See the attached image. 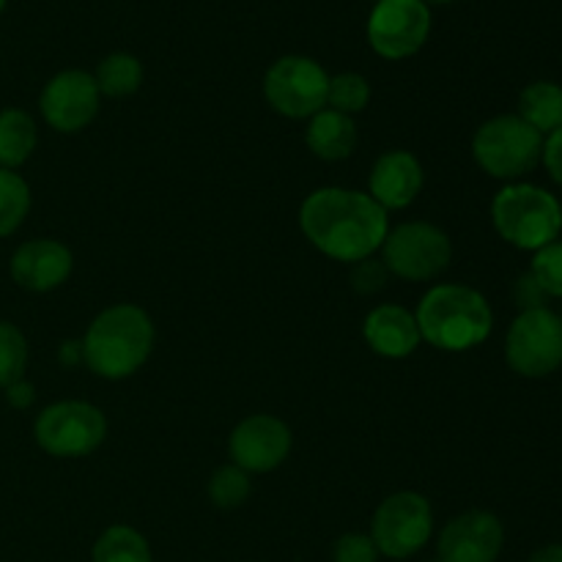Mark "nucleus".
Masks as SVG:
<instances>
[{"label":"nucleus","instance_id":"f257e3e1","mask_svg":"<svg viewBox=\"0 0 562 562\" xmlns=\"http://www.w3.org/2000/svg\"><path fill=\"white\" fill-rule=\"evenodd\" d=\"M300 228L305 239L327 258L357 263L382 247L390 217L368 192L322 187L302 203Z\"/></svg>","mask_w":562,"mask_h":562},{"label":"nucleus","instance_id":"f03ea898","mask_svg":"<svg viewBox=\"0 0 562 562\" xmlns=\"http://www.w3.org/2000/svg\"><path fill=\"white\" fill-rule=\"evenodd\" d=\"M154 349V322L137 305H110L82 338V362L97 376L119 382L146 366Z\"/></svg>","mask_w":562,"mask_h":562},{"label":"nucleus","instance_id":"7ed1b4c3","mask_svg":"<svg viewBox=\"0 0 562 562\" xmlns=\"http://www.w3.org/2000/svg\"><path fill=\"white\" fill-rule=\"evenodd\" d=\"M420 338L439 351H470L492 335L494 313L472 285H434L415 311Z\"/></svg>","mask_w":562,"mask_h":562},{"label":"nucleus","instance_id":"20e7f679","mask_svg":"<svg viewBox=\"0 0 562 562\" xmlns=\"http://www.w3.org/2000/svg\"><path fill=\"white\" fill-rule=\"evenodd\" d=\"M492 223L508 245L536 252L560 236L562 209L552 192L514 181L494 195Z\"/></svg>","mask_w":562,"mask_h":562},{"label":"nucleus","instance_id":"39448f33","mask_svg":"<svg viewBox=\"0 0 562 562\" xmlns=\"http://www.w3.org/2000/svg\"><path fill=\"white\" fill-rule=\"evenodd\" d=\"M472 157L483 173L514 184L538 168L543 157V135H538L519 115H497L477 126L472 137Z\"/></svg>","mask_w":562,"mask_h":562},{"label":"nucleus","instance_id":"423d86ee","mask_svg":"<svg viewBox=\"0 0 562 562\" xmlns=\"http://www.w3.org/2000/svg\"><path fill=\"white\" fill-rule=\"evenodd\" d=\"M379 250H382L387 272L401 280H412V283L439 278L453 258L450 236L439 225L423 223V220L390 228Z\"/></svg>","mask_w":562,"mask_h":562},{"label":"nucleus","instance_id":"0eeeda50","mask_svg":"<svg viewBox=\"0 0 562 562\" xmlns=\"http://www.w3.org/2000/svg\"><path fill=\"white\" fill-rule=\"evenodd\" d=\"M33 437L55 459H82L108 439V417L88 401H58L36 417Z\"/></svg>","mask_w":562,"mask_h":562},{"label":"nucleus","instance_id":"6e6552de","mask_svg":"<svg viewBox=\"0 0 562 562\" xmlns=\"http://www.w3.org/2000/svg\"><path fill=\"white\" fill-rule=\"evenodd\" d=\"M329 75L307 55H283L263 77V97L285 119H313L327 108Z\"/></svg>","mask_w":562,"mask_h":562},{"label":"nucleus","instance_id":"1a4fd4ad","mask_svg":"<svg viewBox=\"0 0 562 562\" xmlns=\"http://www.w3.org/2000/svg\"><path fill=\"white\" fill-rule=\"evenodd\" d=\"M505 360L519 376L543 379L562 366V318L549 307L521 311L505 338Z\"/></svg>","mask_w":562,"mask_h":562},{"label":"nucleus","instance_id":"9d476101","mask_svg":"<svg viewBox=\"0 0 562 562\" xmlns=\"http://www.w3.org/2000/svg\"><path fill=\"white\" fill-rule=\"evenodd\" d=\"M434 536V510L423 494H390L373 514L371 538L379 554L406 560L420 552Z\"/></svg>","mask_w":562,"mask_h":562},{"label":"nucleus","instance_id":"9b49d317","mask_svg":"<svg viewBox=\"0 0 562 562\" xmlns=\"http://www.w3.org/2000/svg\"><path fill=\"white\" fill-rule=\"evenodd\" d=\"M431 9L423 0H379L368 16V44L384 60L420 53L431 36Z\"/></svg>","mask_w":562,"mask_h":562},{"label":"nucleus","instance_id":"f8f14e48","mask_svg":"<svg viewBox=\"0 0 562 562\" xmlns=\"http://www.w3.org/2000/svg\"><path fill=\"white\" fill-rule=\"evenodd\" d=\"M99 104H102V93H99L97 80L82 69L58 71L38 97L44 121L60 135H75L86 130L97 119Z\"/></svg>","mask_w":562,"mask_h":562},{"label":"nucleus","instance_id":"ddd939ff","mask_svg":"<svg viewBox=\"0 0 562 562\" xmlns=\"http://www.w3.org/2000/svg\"><path fill=\"white\" fill-rule=\"evenodd\" d=\"M291 431L280 417L250 415L231 431L228 456L231 464L250 472H272L289 459Z\"/></svg>","mask_w":562,"mask_h":562},{"label":"nucleus","instance_id":"4468645a","mask_svg":"<svg viewBox=\"0 0 562 562\" xmlns=\"http://www.w3.org/2000/svg\"><path fill=\"white\" fill-rule=\"evenodd\" d=\"M503 521L488 510H467L445 525L437 541V562H497L503 552Z\"/></svg>","mask_w":562,"mask_h":562},{"label":"nucleus","instance_id":"2eb2a0df","mask_svg":"<svg viewBox=\"0 0 562 562\" xmlns=\"http://www.w3.org/2000/svg\"><path fill=\"white\" fill-rule=\"evenodd\" d=\"M75 269V258L58 239H27L14 250L9 261L11 280L33 294L60 289Z\"/></svg>","mask_w":562,"mask_h":562},{"label":"nucleus","instance_id":"dca6fc26","mask_svg":"<svg viewBox=\"0 0 562 562\" xmlns=\"http://www.w3.org/2000/svg\"><path fill=\"white\" fill-rule=\"evenodd\" d=\"M423 165L412 151L395 148V151H384L376 159L368 179V195L384 209V212H398L415 203V198L423 190Z\"/></svg>","mask_w":562,"mask_h":562},{"label":"nucleus","instance_id":"f3484780","mask_svg":"<svg viewBox=\"0 0 562 562\" xmlns=\"http://www.w3.org/2000/svg\"><path fill=\"white\" fill-rule=\"evenodd\" d=\"M362 338L379 357H387V360H404L415 355L423 340L415 313L395 302L379 305L368 313L362 322Z\"/></svg>","mask_w":562,"mask_h":562},{"label":"nucleus","instance_id":"a211bd4d","mask_svg":"<svg viewBox=\"0 0 562 562\" xmlns=\"http://www.w3.org/2000/svg\"><path fill=\"white\" fill-rule=\"evenodd\" d=\"M305 143L313 157L324 162H340L349 159L357 148V126L351 115L338 113L333 108L318 110L313 119H307Z\"/></svg>","mask_w":562,"mask_h":562},{"label":"nucleus","instance_id":"6ab92c4d","mask_svg":"<svg viewBox=\"0 0 562 562\" xmlns=\"http://www.w3.org/2000/svg\"><path fill=\"white\" fill-rule=\"evenodd\" d=\"M38 130L31 113L20 108L0 110V168L16 170L36 151Z\"/></svg>","mask_w":562,"mask_h":562},{"label":"nucleus","instance_id":"aec40b11","mask_svg":"<svg viewBox=\"0 0 562 562\" xmlns=\"http://www.w3.org/2000/svg\"><path fill=\"white\" fill-rule=\"evenodd\" d=\"M519 115L538 135L549 137L562 126V86L552 80H538L521 91Z\"/></svg>","mask_w":562,"mask_h":562},{"label":"nucleus","instance_id":"412c9836","mask_svg":"<svg viewBox=\"0 0 562 562\" xmlns=\"http://www.w3.org/2000/svg\"><path fill=\"white\" fill-rule=\"evenodd\" d=\"M143 77H146L143 64L132 53H110L93 71L99 93L110 99L132 97L143 86Z\"/></svg>","mask_w":562,"mask_h":562},{"label":"nucleus","instance_id":"4be33fe9","mask_svg":"<svg viewBox=\"0 0 562 562\" xmlns=\"http://www.w3.org/2000/svg\"><path fill=\"white\" fill-rule=\"evenodd\" d=\"M93 562H154L146 538L130 525H113L97 538L91 552Z\"/></svg>","mask_w":562,"mask_h":562},{"label":"nucleus","instance_id":"5701e85b","mask_svg":"<svg viewBox=\"0 0 562 562\" xmlns=\"http://www.w3.org/2000/svg\"><path fill=\"white\" fill-rule=\"evenodd\" d=\"M31 212V187L16 170L0 168V239L14 234Z\"/></svg>","mask_w":562,"mask_h":562},{"label":"nucleus","instance_id":"b1692460","mask_svg":"<svg viewBox=\"0 0 562 562\" xmlns=\"http://www.w3.org/2000/svg\"><path fill=\"white\" fill-rule=\"evenodd\" d=\"M206 492L214 508L234 510L247 503V497H250L252 492V483L245 470H239L236 464H225L220 467V470H214V475L209 477Z\"/></svg>","mask_w":562,"mask_h":562},{"label":"nucleus","instance_id":"393cba45","mask_svg":"<svg viewBox=\"0 0 562 562\" xmlns=\"http://www.w3.org/2000/svg\"><path fill=\"white\" fill-rule=\"evenodd\" d=\"M371 102V82L357 71H344V75L329 77L327 108L338 110L344 115H357Z\"/></svg>","mask_w":562,"mask_h":562},{"label":"nucleus","instance_id":"a878e982","mask_svg":"<svg viewBox=\"0 0 562 562\" xmlns=\"http://www.w3.org/2000/svg\"><path fill=\"white\" fill-rule=\"evenodd\" d=\"M27 340L11 322H0V387L25 379Z\"/></svg>","mask_w":562,"mask_h":562},{"label":"nucleus","instance_id":"bb28decb","mask_svg":"<svg viewBox=\"0 0 562 562\" xmlns=\"http://www.w3.org/2000/svg\"><path fill=\"white\" fill-rule=\"evenodd\" d=\"M530 274L538 280L543 291H547L549 300H562V241L554 239L552 245L536 250L532 258Z\"/></svg>","mask_w":562,"mask_h":562},{"label":"nucleus","instance_id":"cd10ccee","mask_svg":"<svg viewBox=\"0 0 562 562\" xmlns=\"http://www.w3.org/2000/svg\"><path fill=\"white\" fill-rule=\"evenodd\" d=\"M379 549L366 532H346L335 541L333 562H376Z\"/></svg>","mask_w":562,"mask_h":562},{"label":"nucleus","instance_id":"c85d7f7f","mask_svg":"<svg viewBox=\"0 0 562 562\" xmlns=\"http://www.w3.org/2000/svg\"><path fill=\"white\" fill-rule=\"evenodd\" d=\"M390 272L387 267H384L382 258H362V261L355 263V269H351V285H355L357 294H376V291L384 289V283H387Z\"/></svg>","mask_w":562,"mask_h":562},{"label":"nucleus","instance_id":"c756f323","mask_svg":"<svg viewBox=\"0 0 562 562\" xmlns=\"http://www.w3.org/2000/svg\"><path fill=\"white\" fill-rule=\"evenodd\" d=\"M514 300L519 305V311H538V307H547V291L538 285V280L530 272L521 274L514 285Z\"/></svg>","mask_w":562,"mask_h":562},{"label":"nucleus","instance_id":"7c9ffc66","mask_svg":"<svg viewBox=\"0 0 562 562\" xmlns=\"http://www.w3.org/2000/svg\"><path fill=\"white\" fill-rule=\"evenodd\" d=\"M541 162L547 165L549 176L562 187V126L558 132H552L549 137H543V157Z\"/></svg>","mask_w":562,"mask_h":562},{"label":"nucleus","instance_id":"2f4dec72","mask_svg":"<svg viewBox=\"0 0 562 562\" xmlns=\"http://www.w3.org/2000/svg\"><path fill=\"white\" fill-rule=\"evenodd\" d=\"M33 398H36V395H33V384L25 382V379H20V382L5 387V401H9L14 409H27V406L33 404Z\"/></svg>","mask_w":562,"mask_h":562},{"label":"nucleus","instance_id":"473e14b6","mask_svg":"<svg viewBox=\"0 0 562 562\" xmlns=\"http://www.w3.org/2000/svg\"><path fill=\"white\" fill-rule=\"evenodd\" d=\"M58 357L64 366H77V362H82V340H69V344H64Z\"/></svg>","mask_w":562,"mask_h":562},{"label":"nucleus","instance_id":"72a5a7b5","mask_svg":"<svg viewBox=\"0 0 562 562\" xmlns=\"http://www.w3.org/2000/svg\"><path fill=\"white\" fill-rule=\"evenodd\" d=\"M527 562H562V543H549V547L538 549Z\"/></svg>","mask_w":562,"mask_h":562},{"label":"nucleus","instance_id":"f704fd0d","mask_svg":"<svg viewBox=\"0 0 562 562\" xmlns=\"http://www.w3.org/2000/svg\"><path fill=\"white\" fill-rule=\"evenodd\" d=\"M423 3H426L428 9H431V5H448V3H453V0H423Z\"/></svg>","mask_w":562,"mask_h":562},{"label":"nucleus","instance_id":"c9c22d12","mask_svg":"<svg viewBox=\"0 0 562 562\" xmlns=\"http://www.w3.org/2000/svg\"><path fill=\"white\" fill-rule=\"evenodd\" d=\"M5 3H9V0H0V11H3V9H5Z\"/></svg>","mask_w":562,"mask_h":562},{"label":"nucleus","instance_id":"e433bc0d","mask_svg":"<svg viewBox=\"0 0 562 562\" xmlns=\"http://www.w3.org/2000/svg\"><path fill=\"white\" fill-rule=\"evenodd\" d=\"M373 3H379V0H373Z\"/></svg>","mask_w":562,"mask_h":562},{"label":"nucleus","instance_id":"4c0bfd02","mask_svg":"<svg viewBox=\"0 0 562 562\" xmlns=\"http://www.w3.org/2000/svg\"><path fill=\"white\" fill-rule=\"evenodd\" d=\"M560 209H562V203H560Z\"/></svg>","mask_w":562,"mask_h":562},{"label":"nucleus","instance_id":"58836bf2","mask_svg":"<svg viewBox=\"0 0 562 562\" xmlns=\"http://www.w3.org/2000/svg\"><path fill=\"white\" fill-rule=\"evenodd\" d=\"M560 318H562V316H560Z\"/></svg>","mask_w":562,"mask_h":562}]
</instances>
